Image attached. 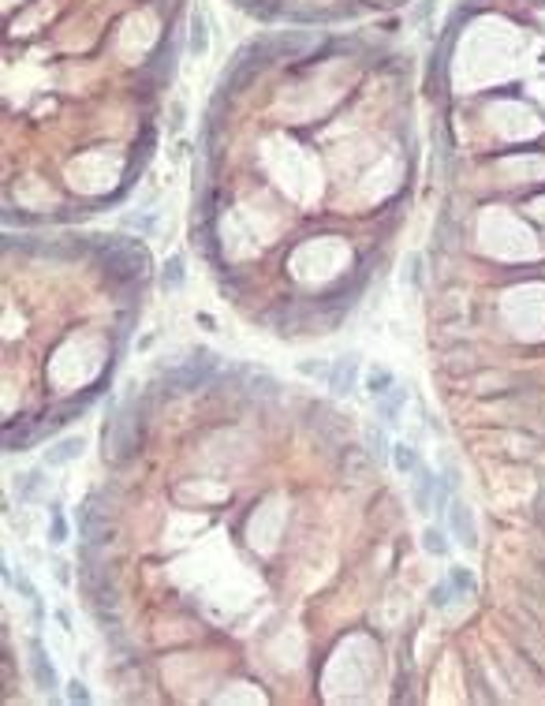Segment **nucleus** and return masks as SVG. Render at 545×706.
I'll return each instance as SVG.
<instances>
[{"mask_svg": "<svg viewBox=\"0 0 545 706\" xmlns=\"http://www.w3.org/2000/svg\"><path fill=\"white\" fill-rule=\"evenodd\" d=\"M93 250L101 255V266L112 273V277H142L146 273V250L131 239H120V236H98L90 243Z\"/></svg>", "mask_w": 545, "mask_h": 706, "instance_id": "f257e3e1", "label": "nucleus"}, {"mask_svg": "<svg viewBox=\"0 0 545 706\" xmlns=\"http://www.w3.org/2000/svg\"><path fill=\"white\" fill-rule=\"evenodd\" d=\"M419 478H414V505H419V512H433L441 508L448 501V482H441L433 471H414Z\"/></svg>", "mask_w": 545, "mask_h": 706, "instance_id": "f03ea898", "label": "nucleus"}, {"mask_svg": "<svg viewBox=\"0 0 545 706\" xmlns=\"http://www.w3.org/2000/svg\"><path fill=\"white\" fill-rule=\"evenodd\" d=\"M30 673H34V684H38L45 695H53L56 691V665H53V657H49L41 639H30Z\"/></svg>", "mask_w": 545, "mask_h": 706, "instance_id": "7ed1b4c3", "label": "nucleus"}, {"mask_svg": "<svg viewBox=\"0 0 545 706\" xmlns=\"http://www.w3.org/2000/svg\"><path fill=\"white\" fill-rule=\"evenodd\" d=\"M355 378H359V355H340L329 370V389L336 397H348V392H355Z\"/></svg>", "mask_w": 545, "mask_h": 706, "instance_id": "20e7f679", "label": "nucleus"}, {"mask_svg": "<svg viewBox=\"0 0 545 706\" xmlns=\"http://www.w3.org/2000/svg\"><path fill=\"white\" fill-rule=\"evenodd\" d=\"M448 523H452L456 538H459V542H464L467 549H475V546H478L475 516H471V508L464 505V501H452V505H448Z\"/></svg>", "mask_w": 545, "mask_h": 706, "instance_id": "39448f33", "label": "nucleus"}, {"mask_svg": "<svg viewBox=\"0 0 545 706\" xmlns=\"http://www.w3.org/2000/svg\"><path fill=\"white\" fill-rule=\"evenodd\" d=\"M265 45H269V56H272V60H288V56H295V53L310 49V34H303V30L280 34V38H265Z\"/></svg>", "mask_w": 545, "mask_h": 706, "instance_id": "423d86ee", "label": "nucleus"}, {"mask_svg": "<svg viewBox=\"0 0 545 706\" xmlns=\"http://www.w3.org/2000/svg\"><path fill=\"white\" fill-rule=\"evenodd\" d=\"M82 449H86V441L82 437H64V441H56V445L45 452V463H71V460H79L82 456Z\"/></svg>", "mask_w": 545, "mask_h": 706, "instance_id": "0eeeda50", "label": "nucleus"}, {"mask_svg": "<svg viewBox=\"0 0 545 706\" xmlns=\"http://www.w3.org/2000/svg\"><path fill=\"white\" fill-rule=\"evenodd\" d=\"M404 404H407V392L393 385L385 397H377V415H381L385 423H396V415H400V408H404Z\"/></svg>", "mask_w": 545, "mask_h": 706, "instance_id": "6e6552de", "label": "nucleus"}, {"mask_svg": "<svg viewBox=\"0 0 545 706\" xmlns=\"http://www.w3.org/2000/svg\"><path fill=\"white\" fill-rule=\"evenodd\" d=\"M183 277H187L183 258H180V255H172L169 262H164V269H161V288H164V292H176V288L183 284Z\"/></svg>", "mask_w": 545, "mask_h": 706, "instance_id": "1a4fd4ad", "label": "nucleus"}, {"mask_svg": "<svg viewBox=\"0 0 545 706\" xmlns=\"http://www.w3.org/2000/svg\"><path fill=\"white\" fill-rule=\"evenodd\" d=\"M187 45H191V56H202V53H206V45H209V30H206L202 11H195V15H191V38H187Z\"/></svg>", "mask_w": 545, "mask_h": 706, "instance_id": "9d476101", "label": "nucleus"}, {"mask_svg": "<svg viewBox=\"0 0 545 706\" xmlns=\"http://www.w3.org/2000/svg\"><path fill=\"white\" fill-rule=\"evenodd\" d=\"M393 463H396V471L400 475H414L419 471V452H414V445H393Z\"/></svg>", "mask_w": 545, "mask_h": 706, "instance_id": "9b49d317", "label": "nucleus"}, {"mask_svg": "<svg viewBox=\"0 0 545 706\" xmlns=\"http://www.w3.org/2000/svg\"><path fill=\"white\" fill-rule=\"evenodd\" d=\"M243 11H251L258 19H277L280 15V0H235Z\"/></svg>", "mask_w": 545, "mask_h": 706, "instance_id": "f8f14e48", "label": "nucleus"}, {"mask_svg": "<svg viewBox=\"0 0 545 706\" xmlns=\"http://www.w3.org/2000/svg\"><path fill=\"white\" fill-rule=\"evenodd\" d=\"M366 385H370V392H374V397H385V392L396 385V381H393V370H385V366H374L370 374H366Z\"/></svg>", "mask_w": 545, "mask_h": 706, "instance_id": "ddd939ff", "label": "nucleus"}, {"mask_svg": "<svg viewBox=\"0 0 545 706\" xmlns=\"http://www.w3.org/2000/svg\"><path fill=\"white\" fill-rule=\"evenodd\" d=\"M422 546H426V553H433V557H445L448 553V542H445V534L437 531V527H430L422 534Z\"/></svg>", "mask_w": 545, "mask_h": 706, "instance_id": "4468645a", "label": "nucleus"}, {"mask_svg": "<svg viewBox=\"0 0 545 706\" xmlns=\"http://www.w3.org/2000/svg\"><path fill=\"white\" fill-rule=\"evenodd\" d=\"M448 583H452L456 594H471V591H475V579H471L467 568H452V572H448Z\"/></svg>", "mask_w": 545, "mask_h": 706, "instance_id": "2eb2a0df", "label": "nucleus"}, {"mask_svg": "<svg viewBox=\"0 0 545 706\" xmlns=\"http://www.w3.org/2000/svg\"><path fill=\"white\" fill-rule=\"evenodd\" d=\"M366 449H370V456L374 460H385V449H388V441H385V434L381 430H366Z\"/></svg>", "mask_w": 545, "mask_h": 706, "instance_id": "dca6fc26", "label": "nucleus"}, {"mask_svg": "<svg viewBox=\"0 0 545 706\" xmlns=\"http://www.w3.org/2000/svg\"><path fill=\"white\" fill-rule=\"evenodd\" d=\"M448 598H452V583H437V587L430 591V602H433L437 609H445Z\"/></svg>", "mask_w": 545, "mask_h": 706, "instance_id": "f3484780", "label": "nucleus"}, {"mask_svg": "<svg viewBox=\"0 0 545 706\" xmlns=\"http://www.w3.org/2000/svg\"><path fill=\"white\" fill-rule=\"evenodd\" d=\"M67 699H71V702H90L86 684H82V680H71V684H67Z\"/></svg>", "mask_w": 545, "mask_h": 706, "instance_id": "a211bd4d", "label": "nucleus"}, {"mask_svg": "<svg viewBox=\"0 0 545 706\" xmlns=\"http://www.w3.org/2000/svg\"><path fill=\"white\" fill-rule=\"evenodd\" d=\"M127 229H153V217L150 213H138V217H124Z\"/></svg>", "mask_w": 545, "mask_h": 706, "instance_id": "6ab92c4d", "label": "nucleus"}, {"mask_svg": "<svg viewBox=\"0 0 545 706\" xmlns=\"http://www.w3.org/2000/svg\"><path fill=\"white\" fill-rule=\"evenodd\" d=\"M64 534H67L64 516H60V512H53V542H64Z\"/></svg>", "mask_w": 545, "mask_h": 706, "instance_id": "aec40b11", "label": "nucleus"}, {"mask_svg": "<svg viewBox=\"0 0 545 706\" xmlns=\"http://www.w3.org/2000/svg\"><path fill=\"white\" fill-rule=\"evenodd\" d=\"M299 374H325V366H317V363H299Z\"/></svg>", "mask_w": 545, "mask_h": 706, "instance_id": "412c9836", "label": "nucleus"}, {"mask_svg": "<svg viewBox=\"0 0 545 706\" xmlns=\"http://www.w3.org/2000/svg\"><path fill=\"white\" fill-rule=\"evenodd\" d=\"M56 579H60V587H67V565H64V560H56Z\"/></svg>", "mask_w": 545, "mask_h": 706, "instance_id": "4be33fe9", "label": "nucleus"}, {"mask_svg": "<svg viewBox=\"0 0 545 706\" xmlns=\"http://www.w3.org/2000/svg\"><path fill=\"white\" fill-rule=\"evenodd\" d=\"M56 620L64 624V631H71V617H67V609H60V613H56Z\"/></svg>", "mask_w": 545, "mask_h": 706, "instance_id": "5701e85b", "label": "nucleus"}]
</instances>
